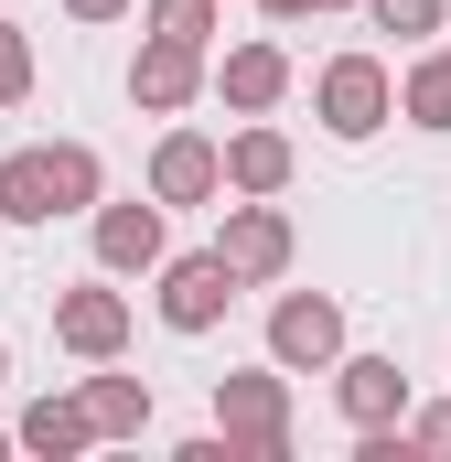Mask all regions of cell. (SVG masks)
<instances>
[{
    "label": "cell",
    "mask_w": 451,
    "mask_h": 462,
    "mask_svg": "<svg viewBox=\"0 0 451 462\" xmlns=\"http://www.w3.org/2000/svg\"><path fill=\"white\" fill-rule=\"evenodd\" d=\"M236 291H247V280L226 269V247H183V258H161V291H151V301H161L172 334H216Z\"/></svg>",
    "instance_id": "5"
},
{
    "label": "cell",
    "mask_w": 451,
    "mask_h": 462,
    "mask_svg": "<svg viewBox=\"0 0 451 462\" xmlns=\"http://www.w3.org/2000/svg\"><path fill=\"white\" fill-rule=\"evenodd\" d=\"M441 54H451V43H441Z\"/></svg>",
    "instance_id": "26"
},
{
    "label": "cell",
    "mask_w": 451,
    "mask_h": 462,
    "mask_svg": "<svg viewBox=\"0 0 451 462\" xmlns=\"http://www.w3.org/2000/svg\"><path fill=\"white\" fill-rule=\"evenodd\" d=\"M216 97L236 118H269L280 97H290V54H280V43H236V54H216Z\"/></svg>",
    "instance_id": "13"
},
{
    "label": "cell",
    "mask_w": 451,
    "mask_h": 462,
    "mask_svg": "<svg viewBox=\"0 0 451 462\" xmlns=\"http://www.w3.org/2000/svg\"><path fill=\"white\" fill-rule=\"evenodd\" d=\"M22 97H32V32L0 22V108H22Z\"/></svg>",
    "instance_id": "18"
},
{
    "label": "cell",
    "mask_w": 451,
    "mask_h": 462,
    "mask_svg": "<svg viewBox=\"0 0 451 462\" xmlns=\"http://www.w3.org/2000/svg\"><path fill=\"white\" fill-rule=\"evenodd\" d=\"M269 355L290 376H334L344 365V301L334 291H280L269 301Z\"/></svg>",
    "instance_id": "3"
},
{
    "label": "cell",
    "mask_w": 451,
    "mask_h": 462,
    "mask_svg": "<svg viewBox=\"0 0 451 462\" xmlns=\"http://www.w3.org/2000/svg\"><path fill=\"white\" fill-rule=\"evenodd\" d=\"M11 430H22V452H43V462L97 452V409H87V387H76V398H32V409H22Z\"/></svg>",
    "instance_id": "14"
},
{
    "label": "cell",
    "mask_w": 451,
    "mask_h": 462,
    "mask_svg": "<svg viewBox=\"0 0 451 462\" xmlns=\"http://www.w3.org/2000/svg\"><path fill=\"white\" fill-rule=\"evenodd\" d=\"M205 87H216V65H205V43H183V32H151L140 65H129V97H140L151 118H183Z\"/></svg>",
    "instance_id": "8"
},
{
    "label": "cell",
    "mask_w": 451,
    "mask_h": 462,
    "mask_svg": "<svg viewBox=\"0 0 451 462\" xmlns=\"http://www.w3.org/2000/svg\"><path fill=\"white\" fill-rule=\"evenodd\" d=\"M151 194H161V205H216V194H226V140H205V129H161V151H151Z\"/></svg>",
    "instance_id": "9"
},
{
    "label": "cell",
    "mask_w": 451,
    "mask_h": 462,
    "mask_svg": "<svg viewBox=\"0 0 451 462\" xmlns=\"http://www.w3.org/2000/svg\"><path fill=\"white\" fill-rule=\"evenodd\" d=\"M65 216V162L43 151H0V226H54Z\"/></svg>",
    "instance_id": "11"
},
{
    "label": "cell",
    "mask_w": 451,
    "mask_h": 462,
    "mask_svg": "<svg viewBox=\"0 0 451 462\" xmlns=\"http://www.w3.org/2000/svg\"><path fill=\"white\" fill-rule=\"evenodd\" d=\"M365 22L398 43H430V32H451V0H365Z\"/></svg>",
    "instance_id": "17"
},
{
    "label": "cell",
    "mask_w": 451,
    "mask_h": 462,
    "mask_svg": "<svg viewBox=\"0 0 451 462\" xmlns=\"http://www.w3.org/2000/svg\"><path fill=\"white\" fill-rule=\"evenodd\" d=\"M129 291H108V280H76V291H54V345L87 355V365H118L129 355Z\"/></svg>",
    "instance_id": "7"
},
{
    "label": "cell",
    "mask_w": 451,
    "mask_h": 462,
    "mask_svg": "<svg viewBox=\"0 0 451 462\" xmlns=\"http://www.w3.org/2000/svg\"><path fill=\"white\" fill-rule=\"evenodd\" d=\"M312 118H323L334 140H376V129L398 118V76H387L376 54H334V65L312 76Z\"/></svg>",
    "instance_id": "2"
},
{
    "label": "cell",
    "mask_w": 451,
    "mask_h": 462,
    "mask_svg": "<svg viewBox=\"0 0 451 462\" xmlns=\"http://www.w3.org/2000/svg\"><path fill=\"white\" fill-rule=\"evenodd\" d=\"M216 430L236 441V462H290V365H236L216 376Z\"/></svg>",
    "instance_id": "1"
},
{
    "label": "cell",
    "mask_w": 451,
    "mask_h": 462,
    "mask_svg": "<svg viewBox=\"0 0 451 462\" xmlns=\"http://www.w3.org/2000/svg\"><path fill=\"white\" fill-rule=\"evenodd\" d=\"M161 216H172L161 194H151V205H140V194L97 205V216H87V236H97V269H108V280H161V258H172V226H161Z\"/></svg>",
    "instance_id": "4"
},
{
    "label": "cell",
    "mask_w": 451,
    "mask_h": 462,
    "mask_svg": "<svg viewBox=\"0 0 451 462\" xmlns=\"http://www.w3.org/2000/svg\"><path fill=\"white\" fill-rule=\"evenodd\" d=\"M409 441H419V452H451V398H430V409H409Z\"/></svg>",
    "instance_id": "20"
},
{
    "label": "cell",
    "mask_w": 451,
    "mask_h": 462,
    "mask_svg": "<svg viewBox=\"0 0 451 462\" xmlns=\"http://www.w3.org/2000/svg\"><path fill=\"white\" fill-rule=\"evenodd\" d=\"M258 11H269V22H301V11H323V0H258Z\"/></svg>",
    "instance_id": "22"
},
{
    "label": "cell",
    "mask_w": 451,
    "mask_h": 462,
    "mask_svg": "<svg viewBox=\"0 0 451 462\" xmlns=\"http://www.w3.org/2000/svg\"><path fill=\"white\" fill-rule=\"evenodd\" d=\"M87 409H97V441H140L151 430V387L140 376H87Z\"/></svg>",
    "instance_id": "16"
},
{
    "label": "cell",
    "mask_w": 451,
    "mask_h": 462,
    "mask_svg": "<svg viewBox=\"0 0 451 462\" xmlns=\"http://www.w3.org/2000/svg\"><path fill=\"white\" fill-rule=\"evenodd\" d=\"M216 247H226V269L247 280V291H269V280H290V216H280V194H236L226 205V226H216Z\"/></svg>",
    "instance_id": "6"
},
{
    "label": "cell",
    "mask_w": 451,
    "mask_h": 462,
    "mask_svg": "<svg viewBox=\"0 0 451 462\" xmlns=\"http://www.w3.org/2000/svg\"><path fill=\"white\" fill-rule=\"evenodd\" d=\"M398 118L430 129V140H451V54H419V65L398 76Z\"/></svg>",
    "instance_id": "15"
},
{
    "label": "cell",
    "mask_w": 451,
    "mask_h": 462,
    "mask_svg": "<svg viewBox=\"0 0 451 462\" xmlns=\"http://www.w3.org/2000/svg\"><path fill=\"white\" fill-rule=\"evenodd\" d=\"M0 387H11V345H0Z\"/></svg>",
    "instance_id": "25"
},
{
    "label": "cell",
    "mask_w": 451,
    "mask_h": 462,
    "mask_svg": "<svg viewBox=\"0 0 451 462\" xmlns=\"http://www.w3.org/2000/svg\"><path fill=\"white\" fill-rule=\"evenodd\" d=\"M65 22H118V11H140V0H54Z\"/></svg>",
    "instance_id": "21"
},
{
    "label": "cell",
    "mask_w": 451,
    "mask_h": 462,
    "mask_svg": "<svg viewBox=\"0 0 451 462\" xmlns=\"http://www.w3.org/2000/svg\"><path fill=\"white\" fill-rule=\"evenodd\" d=\"M334 409L354 420V430L409 420V376H398V355H354V345H344V365H334Z\"/></svg>",
    "instance_id": "10"
},
{
    "label": "cell",
    "mask_w": 451,
    "mask_h": 462,
    "mask_svg": "<svg viewBox=\"0 0 451 462\" xmlns=\"http://www.w3.org/2000/svg\"><path fill=\"white\" fill-rule=\"evenodd\" d=\"M323 11H365V0H323Z\"/></svg>",
    "instance_id": "24"
},
{
    "label": "cell",
    "mask_w": 451,
    "mask_h": 462,
    "mask_svg": "<svg viewBox=\"0 0 451 462\" xmlns=\"http://www.w3.org/2000/svg\"><path fill=\"white\" fill-rule=\"evenodd\" d=\"M0 452H22V430H0Z\"/></svg>",
    "instance_id": "23"
},
{
    "label": "cell",
    "mask_w": 451,
    "mask_h": 462,
    "mask_svg": "<svg viewBox=\"0 0 451 462\" xmlns=\"http://www.w3.org/2000/svg\"><path fill=\"white\" fill-rule=\"evenodd\" d=\"M290 172H301L290 129H269V118L226 129V194H290Z\"/></svg>",
    "instance_id": "12"
},
{
    "label": "cell",
    "mask_w": 451,
    "mask_h": 462,
    "mask_svg": "<svg viewBox=\"0 0 451 462\" xmlns=\"http://www.w3.org/2000/svg\"><path fill=\"white\" fill-rule=\"evenodd\" d=\"M151 32H183V43H205V32H216V0H151Z\"/></svg>",
    "instance_id": "19"
}]
</instances>
